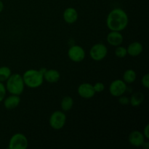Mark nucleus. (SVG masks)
Returning <instances> with one entry per match:
<instances>
[{"mask_svg":"<svg viewBox=\"0 0 149 149\" xmlns=\"http://www.w3.org/2000/svg\"><path fill=\"white\" fill-rule=\"evenodd\" d=\"M85 55L84 49L79 45H73L68 50V58L73 62H81L85 58Z\"/></svg>","mask_w":149,"mask_h":149,"instance_id":"obj_8","label":"nucleus"},{"mask_svg":"<svg viewBox=\"0 0 149 149\" xmlns=\"http://www.w3.org/2000/svg\"><path fill=\"white\" fill-rule=\"evenodd\" d=\"M77 92L80 97L85 99L92 98L95 95L93 85L90 83H82L80 84L79 86Z\"/></svg>","mask_w":149,"mask_h":149,"instance_id":"obj_9","label":"nucleus"},{"mask_svg":"<svg viewBox=\"0 0 149 149\" xmlns=\"http://www.w3.org/2000/svg\"><path fill=\"white\" fill-rule=\"evenodd\" d=\"M130 143L135 147H141L145 141V137H144L143 132L140 131L135 130L132 131L129 135L128 138Z\"/></svg>","mask_w":149,"mask_h":149,"instance_id":"obj_10","label":"nucleus"},{"mask_svg":"<svg viewBox=\"0 0 149 149\" xmlns=\"http://www.w3.org/2000/svg\"><path fill=\"white\" fill-rule=\"evenodd\" d=\"M127 90V84L123 80L116 79L111 83L109 86L110 94L113 97H120L123 95Z\"/></svg>","mask_w":149,"mask_h":149,"instance_id":"obj_7","label":"nucleus"},{"mask_svg":"<svg viewBox=\"0 0 149 149\" xmlns=\"http://www.w3.org/2000/svg\"><path fill=\"white\" fill-rule=\"evenodd\" d=\"M29 146L27 138L23 134L16 133L13 135L9 141L10 149H26Z\"/></svg>","mask_w":149,"mask_h":149,"instance_id":"obj_5","label":"nucleus"},{"mask_svg":"<svg viewBox=\"0 0 149 149\" xmlns=\"http://www.w3.org/2000/svg\"><path fill=\"white\" fill-rule=\"evenodd\" d=\"M6 93H7V90H6L5 86L3 84L2 82L0 81V103L5 98Z\"/></svg>","mask_w":149,"mask_h":149,"instance_id":"obj_22","label":"nucleus"},{"mask_svg":"<svg viewBox=\"0 0 149 149\" xmlns=\"http://www.w3.org/2000/svg\"><path fill=\"white\" fill-rule=\"evenodd\" d=\"M47 70V68H40V69H39V71H40V72L42 73V74L44 75V74H45V73L46 72Z\"/></svg>","mask_w":149,"mask_h":149,"instance_id":"obj_28","label":"nucleus"},{"mask_svg":"<svg viewBox=\"0 0 149 149\" xmlns=\"http://www.w3.org/2000/svg\"><path fill=\"white\" fill-rule=\"evenodd\" d=\"M3 10H4V4H3L2 1L0 0V13H1Z\"/></svg>","mask_w":149,"mask_h":149,"instance_id":"obj_27","label":"nucleus"},{"mask_svg":"<svg viewBox=\"0 0 149 149\" xmlns=\"http://www.w3.org/2000/svg\"><path fill=\"white\" fill-rule=\"evenodd\" d=\"M141 146H142L143 148H145V149H148L149 148L148 142H146V141H144V143H143V145Z\"/></svg>","mask_w":149,"mask_h":149,"instance_id":"obj_26","label":"nucleus"},{"mask_svg":"<svg viewBox=\"0 0 149 149\" xmlns=\"http://www.w3.org/2000/svg\"><path fill=\"white\" fill-rule=\"evenodd\" d=\"M108 54L107 47L102 43H97L93 45L90 50V55L93 60L100 61L104 59Z\"/></svg>","mask_w":149,"mask_h":149,"instance_id":"obj_6","label":"nucleus"},{"mask_svg":"<svg viewBox=\"0 0 149 149\" xmlns=\"http://www.w3.org/2000/svg\"><path fill=\"white\" fill-rule=\"evenodd\" d=\"M107 42L110 45L113 47L119 46L122 44L124 40V37L120 31H111L110 33L107 35Z\"/></svg>","mask_w":149,"mask_h":149,"instance_id":"obj_11","label":"nucleus"},{"mask_svg":"<svg viewBox=\"0 0 149 149\" xmlns=\"http://www.w3.org/2000/svg\"><path fill=\"white\" fill-rule=\"evenodd\" d=\"M66 122V116L62 111H55L51 114L49 123L51 127L56 130H61L65 126Z\"/></svg>","mask_w":149,"mask_h":149,"instance_id":"obj_4","label":"nucleus"},{"mask_svg":"<svg viewBox=\"0 0 149 149\" xmlns=\"http://www.w3.org/2000/svg\"><path fill=\"white\" fill-rule=\"evenodd\" d=\"M114 52H115V55L119 58H124L126 57L127 55V48H125V47L121 46V45L116 47Z\"/></svg>","mask_w":149,"mask_h":149,"instance_id":"obj_20","label":"nucleus"},{"mask_svg":"<svg viewBox=\"0 0 149 149\" xmlns=\"http://www.w3.org/2000/svg\"><path fill=\"white\" fill-rule=\"evenodd\" d=\"M119 102L120 104L122 105H127L130 103V98H128L127 97H125V96H120L119 97Z\"/></svg>","mask_w":149,"mask_h":149,"instance_id":"obj_24","label":"nucleus"},{"mask_svg":"<svg viewBox=\"0 0 149 149\" xmlns=\"http://www.w3.org/2000/svg\"><path fill=\"white\" fill-rule=\"evenodd\" d=\"M23 79L25 86L31 89H36L40 87L44 81V76L39 70L29 69L23 74Z\"/></svg>","mask_w":149,"mask_h":149,"instance_id":"obj_2","label":"nucleus"},{"mask_svg":"<svg viewBox=\"0 0 149 149\" xmlns=\"http://www.w3.org/2000/svg\"><path fill=\"white\" fill-rule=\"evenodd\" d=\"M137 74L134 70L127 69L124 72L123 81L126 84H132L136 80Z\"/></svg>","mask_w":149,"mask_h":149,"instance_id":"obj_17","label":"nucleus"},{"mask_svg":"<svg viewBox=\"0 0 149 149\" xmlns=\"http://www.w3.org/2000/svg\"><path fill=\"white\" fill-rule=\"evenodd\" d=\"M143 45L141 42H134L130 44L129 46L127 48V54L132 57H137L141 55L143 52Z\"/></svg>","mask_w":149,"mask_h":149,"instance_id":"obj_14","label":"nucleus"},{"mask_svg":"<svg viewBox=\"0 0 149 149\" xmlns=\"http://www.w3.org/2000/svg\"><path fill=\"white\" fill-rule=\"evenodd\" d=\"M74 106V99L71 96H65L61 102V106L63 111H68Z\"/></svg>","mask_w":149,"mask_h":149,"instance_id":"obj_18","label":"nucleus"},{"mask_svg":"<svg viewBox=\"0 0 149 149\" xmlns=\"http://www.w3.org/2000/svg\"><path fill=\"white\" fill-rule=\"evenodd\" d=\"M143 134L145 138H146V139H148V138H149V125H148V124H147V125H146L145 127H144L143 133Z\"/></svg>","mask_w":149,"mask_h":149,"instance_id":"obj_25","label":"nucleus"},{"mask_svg":"<svg viewBox=\"0 0 149 149\" xmlns=\"http://www.w3.org/2000/svg\"><path fill=\"white\" fill-rule=\"evenodd\" d=\"M144 100V95L141 92L133 93L130 98V103L134 107L139 106Z\"/></svg>","mask_w":149,"mask_h":149,"instance_id":"obj_16","label":"nucleus"},{"mask_svg":"<svg viewBox=\"0 0 149 149\" xmlns=\"http://www.w3.org/2000/svg\"><path fill=\"white\" fill-rule=\"evenodd\" d=\"M43 76L44 80L49 83H55L59 81L61 79V74L59 71L55 69L47 70Z\"/></svg>","mask_w":149,"mask_h":149,"instance_id":"obj_15","label":"nucleus"},{"mask_svg":"<svg viewBox=\"0 0 149 149\" xmlns=\"http://www.w3.org/2000/svg\"><path fill=\"white\" fill-rule=\"evenodd\" d=\"M6 90L11 95H20L23 93L25 88V84L23 77L19 74H13L7 79Z\"/></svg>","mask_w":149,"mask_h":149,"instance_id":"obj_3","label":"nucleus"},{"mask_svg":"<svg viewBox=\"0 0 149 149\" xmlns=\"http://www.w3.org/2000/svg\"><path fill=\"white\" fill-rule=\"evenodd\" d=\"M129 23V17L124 10L115 8L109 13L106 18V26L110 31H122L125 30Z\"/></svg>","mask_w":149,"mask_h":149,"instance_id":"obj_1","label":"nucleus"},{"mask_svg":"<svg viewBox=\"0 0 149 149\" xmlns=\"http://www.w3.org/2000/svg\"><path fill=\"white\" fill-rule=\"evenodd\" d=\"M20 103V95H11L4 99V106L8 110L15 109L19 106Z\"/></svg>","mask_w":149,"mask_h":149,"instance_id":"obj_13","label":"nucleus"},{"mask_svg":"<svg viewBox=\"0 0 149 149\" xmlns=\"http://www.w3.org/2000/svg\"><path fill=\"white\" fill-rule=\"evenodd\" d=\"M141 84L145 88H149V75L148 74H146L141 79Z\"/></svg>","mask_w":149,"mask_h":149,"instance_id":"obj_23","label":"nucleus"},{"mask_svg":"<svg viewBox=\"0 0 149 149\" xmlns=\"http://www.w3.org/2000/svg\"><path fill=\"white\" fill-rule=\"evenodd\" d=\"M79 17L78 12L74 7H68L63 12V19L65 23L72 24L77 20Z\"/></svg>","mask_w":149,"mask_h":149,"instance_id":"obj_12","label":"nucleus"},{"mask_svg":"<svg viewBox=\"0 0 149 149\" xmlns=\"http://www.w3.org/2000/svg\"><path fill=\"white\" fill-rule=\"evenodd\" d=\"M12 74V71L10 68L7 66L0 67V81H7V79L10 77Z\"/></svg>","mask_w":149,"mask_h":149,"instance_id":"obj_19","label":"nucleus"},{"mask_svg":"<svg viewBox=\"0 0 149 149\" xmlns=\"http://www.w3.org/2000/svg\"><path fill=\"white\" fill-rule=\"evenodd\" d=\"M93 88H94L95 93H100L105 90V85L102 82H97L93 85Z\"/></svg>","mask_w":149,"mask_h":149,"instance_id":"obj_21","label":"nucleus"}]
</instances>
